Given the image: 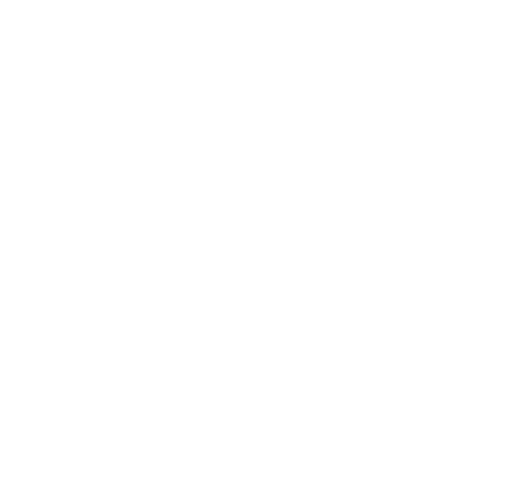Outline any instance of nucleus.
<instances>
[]
</instances>
